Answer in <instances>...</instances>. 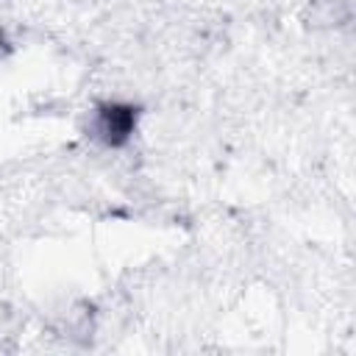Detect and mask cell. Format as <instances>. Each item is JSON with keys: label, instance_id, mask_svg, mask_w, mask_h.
I'll use <instances>...</instances> for the list:
<instances>
[{"label": "cell", "instance_id": "cell-1", "mask_svg": "<svg viewBox=\"0 0 356 356\" xmlns=\"http://www.w3.org/2000/svg\"><path fill=\"white\" fill-rule=\"evenodd\" d=\"M139 122V108L131 103H100L95 108L92 131L106 147H122L131 142Z\"/></svg>", "mask_w": 356, "mask_h": 356}]
</instances>
